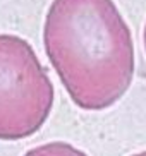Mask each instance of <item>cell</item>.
Segmentation results:
<instances>
[{
  "mask_svg": "<svg viewBox=\"0 0 146 156\" xmlns=\"http://www.w3.org/2000/svg\"><path fill=\"white\" fill-rule=\"evenodd\" d=\"M43 45L69 98L81 110H107L133 83V33L114 0H52Z\"/></svg>",
  "mask_w": 146,
  "mask_h": 156,
  "instance_id": "1",
  "label": "cell"
},
{
  "mask_svg": "<svg viewBox=\"0 0 146 156\" xmlns=\"http://www.w3.org/2000/svg\"><path fill=\"white\" fill-rule=\"evenodd\" d=\"M53 100V84L29 41L0 33V141L36 134L50 117Z\"/></svg>",
  "mask_w": 146,
  "mask_h": 156,
  "instance_id": "2",
  "label": "cell"
},
{
  "mask_svg": "<svg viewBox=\"0 0 146 156\" xmlns=\"http://www.w3.org/2000/svg\"><path fill=\"white\" fill-rule=\"evenodd\" d=\"M23 156H88L86 153L65 141H50L31 147Z\"/></svg>",
  "mask_w": 146,
  "mask_h": 156,
  "instance_id": "3",
  "label": "cell"
},
{
  "mask_svg": "<svg viewBox=\"0 0 146 156\" xmlns=\"http://www.w3.org/2000/svg\"><path fill=\"white\" fill-rule=\"evenodd\" d=\"M143 43H144V51H146V23H144V31H143Z\"/></svg>",
  "mask_w": 146,
  "mask_h": 156,
  "instance_id": "4",
  "label": "cell"
},
{
  "mask_svg": "<svg viewBox=\"0 0 146 156\" xmlns=\"http://www.w3.org/2000/svg\"><path fill=\"white\" fill-rule=\"evenodd\" d=\"M131 156H146V149L144 151H139V153H134V154H131Z\"/></svg>",
  "mask_w": 146,
  "mask_h": 156,
  "instance_id": "5",
  "label": "cell"
}]
</instances>
